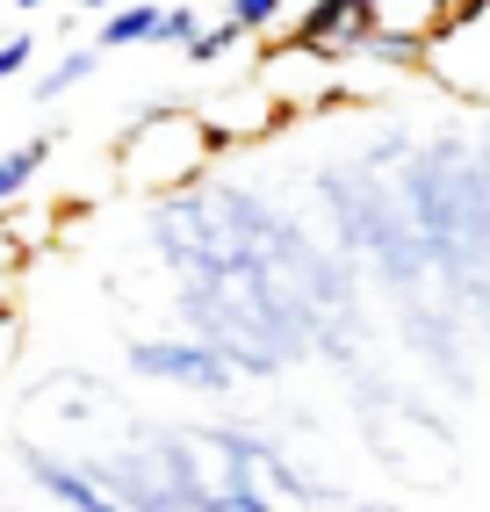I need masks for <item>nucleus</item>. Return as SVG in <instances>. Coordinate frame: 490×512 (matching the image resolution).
Returning a JSON list of instances; mask_svg holds the SVG:
<instances>
[{"instance_id":"1","label":"nucleus","mask_w":490,"mask_h":512,"mask_svg":"<svg viewBox=\"0 0 490 512\" xmlns=\"http://www.w3.org/2000/svg\"><path fill=\"white\" fill-rule=\"evenodd\" d=\"M224 145L209 138V123L195 116V101H152L145 116H137L123 130V145H116V174L130 188H145V195H181L209 174V159H217Z\"/></svg>"},{"instance_id":"2","label":"nucleus","mask_w":490,"mask_h":512,"mask_svg":"<svg viewBox=\"0 0 490 512\" xmlns=\"http://www.w3.org/2000/svg\"><path fill=\"white\" fill-rule=\"evenodd\" d=\"M130 368L152 375V383H181V390H209L224 397L238 390L245 375L224 347H209V339H130Z\"/></svg>"},{"instance_id":"3","label":"nucleus","mask_w":490,"mask_h":512,"mask_svg":"<svg viewBox=\"0 0 490 512\" xmlns=\"http://www.w3.org/2000/svg\"><path fill=\"white\" fill-rule=\"evenodd\" d=\"M195 116L209 123V138H217L224 152H231V145H253V138H267V130L282 123V109L267 101L260 80H253V87H231V94H217V101H202Z\"/></svg>"},{"instance_id":"4","label":"nucleus","mask_w":490,"mask_h":512,"mask_svg":"<svg viewBox=\"0 0 490 512\" xmlns=\"http://www.w3.org/2000/svg\"><path fill=\"white\" fill-rule=\"evenodd\" d=\"M58 130H37V138H22V145H8V152H0V202H15L29 181H37L44 174V166L58 159Z\"/></svg>"},{"instance_id":"5","label":"nucleus","mask_w":490,"mask_h":512,"mask_svg":"<svg viewBox=\"0 0 490 512\" xmlns=\"http://www.w3.org/2000/svg\"><path fill=\"white\" fill-rule=\"evenodd\" d=\"M152 29H159V8H152V0H137V8H109V15H101L94 51H130V44H152Z\"/></svg>"},{"instance_id":"6","label":"nucleus","mask_w":490,"mask_h":512,"mask_svg":"<svg viewBox=\"0 0 490 512\" xmlns=\"http://www.w3.org/2000/svg\"><path fill=\"white\" fill-rule=\"evenodd\" d=\"M94 65H101V51H94V44H80V51L51 58L44 73H37V101H58V94H73V87H80V80L94 73Z\"/></svg>"},{"instance_id":"7","label":"nucleus","mask_w":490,"mask_h":512,"mask_svg":"<svg viewBox=\"0 0 490 512\" xmlns=\"http://www.w3.org/2000/svg\"><path fill=\"white\" fill-rule=\"evenodd\" d=\"M238 44H245V29L224 15V22H202V37H195L181 58H188V65H224V58H238Z\"/></svg>"},{"instance_id":"8","label":"nucleus","mask_w":490,"mask_h":512,"mask_svg":"<svg viewBox=\"0 0 490 512\" xmlns=\"http://www.w3.org/2000/svg\"><path fill=\"white\" fill-rule=\"evenodd\" d=\"M224 15L245 29V37H267V29H282L289 0H224Z\"/></svg>"},{"instance_id":"9","label":"nucleus","mask_w":490,"mask_h":512,"mask_svg":"<svg viewBox=\"0 0 490 512\" xmlns=\"http://www.w3.org/2000/svg\"><path fill=\"white\" fill-rule=\"evenodd\" d=\"M195 37H202V15H195V8H159V29H152V44H181V51H188Z\"/></svg>"},{"instance_id":"10","label":"nucleus","mask_w":490,"mask_h":512,"mask_svg":"<svg viewBox=\"0 0 490 512\" xmlns=\"http://www.w3.org/2000/svg\"><path fill=\"white\" fill-rule=\"evenodd\" d=\"M44 37H29V29H15V37H0V80H22L29 73V58H37Z\"/></svg>"},{"instance_id":"11","label":"nucleus","mask_w":490,"mask_h":512,"mask_svg":"<svg viewBox=\"0 0 490 512\" xmlns=\"http://www.w3.org/2000/svg\"><path fill=\"white\" fill-rule=\"evenodd\" d=\"M29 267V231H15L8 217H0V282H15Z\"/></svg>"},{"instance_id":"12","label":"nucleus","mask_w":490,"mask_h":512,"mask_svg":"<svg viewBox=\"0 0 490 512\" xmlns=\"http://www.w3.org/2000/svg\"><path fill=\"white\" fill-rule=\"evenodd\" d=\"M15 361H22V325H15V311H0V383H8Z\"/></svg>"},{"instance_id":"13","label":"nucleus","mask_w":490,"mask_h":512,"mask_svg":"<svg viewBox=\"0 0 490 512\" xmlns=\"http://www.w3.org/2000/svg\"><path fill=\"white\" fill-rule=\"evenodd\" d=\"M65 8H73V15H109L116 0H65Z\"/></svg>"},{"instance_id":"14","label":"nucleus","mask_w":490,"mask_h":512,"mask_svg":"<svg viewBox=\"0 0 490 512\" xmlns=\"http://www.w3.org/2000/svg\"><path fill=\"white\" fill-rule=\"evenodd\" d=\"M8 8H22V15H37V8H51V0H8Z\"/></svg>"},{"instance_id":"15","label":"nucleus","mask_w":490,"mask_h":512,"mask_svg":"<svg viewBox=\"0 0 490 512\" xmlns=\"http://www.w3.org/2000/svg\"><path fill=\"white\" fill-rule=\"evenodd\" d=\"M354 512H397V505H354Z\"/></svg>"},{"instance_id":"16","label":"nucleus","mask_w":490,"mask_h":512,"mask_svg":"<svg viewBox=\"0 0 490 512\" xmlns=\"http://www.w3.org/2000/svg\"><path fill=\"white\" fill-rule=\"evenodd\" d=\"M0 311H8V282H0Z\"/></svg>"}]
</instances>
